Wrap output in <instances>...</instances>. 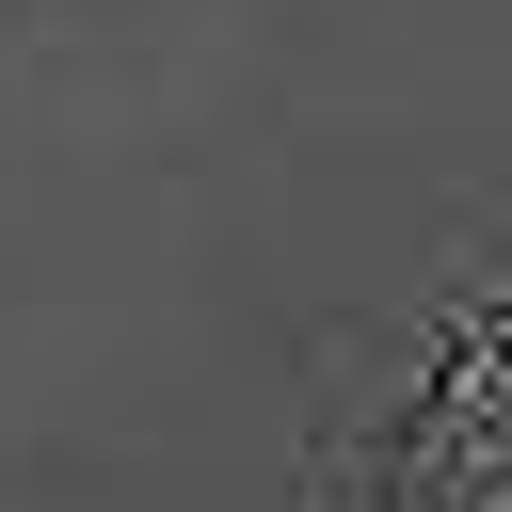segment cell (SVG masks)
I'll use <instances>...</instances> for the list:
<instances>
[{"instance_id":"6da1fadb","label":"cell","mask_w":512,"mask_h":512,"mask_svg":"<svg viewBox=\"0 0 512 512\" xmlns=\"http://www.w3.org/2000/svg\"><path fill=\"white\" fill-rule=\"evenodd\" d=\"M384 512H512V320L432 368V400L384 448Z\"/></svg>"}]
</instances>
